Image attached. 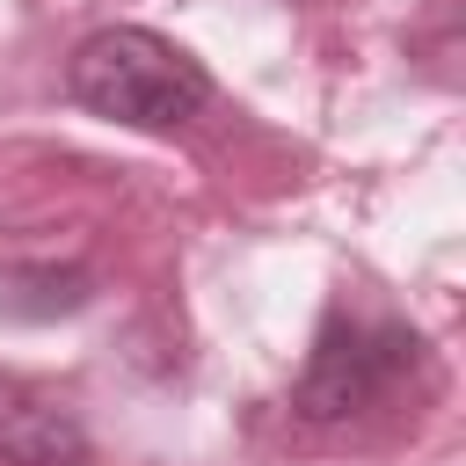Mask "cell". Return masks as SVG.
Listing matches in <instances>:
<instances>
[{
	"label": "cell",
	"instance_id": "1",
	"mask_svg": "<svg viewBox=\"0 0 466 466\" xmlns=\"http://www.w3.org/2000/svg\"><path fill=\"white\" fill-rule=\"evenodd\" d=\"M66 87H73V102L87 116L124 124V131H182L211 102V73L182 44H167L160 29H138V22L95 29L73 51Z\"/></svg>",
	"mask_w": 466,
	"mask_h": 466
},
{
	"label": "cell",
	"instance_id": "2",
	"mask_svg": "<svg viewBox=\"0 0 466 466\" xmlns=\"http://www.w3.org/2000/svg\"><path fill=\"white\" fill-rule=\"evenodd\" d=\"M400 350H415V342H400L393 328L379 335V342H364L357 328H350V357L335 350V335L320 342V357H313V371H306V386H299V408L306 415H350V408H364L371 393H379V379L400 364Z\"/></svg>",
	"mask_w": 466,
	"mask_h": 466
},
{
	"label": "cell",
	"instance_id": "3",
	"mask_svg": "<svg viewBox=\"0 0 466 466\" xmlns=\"http://www.w3.org/2000/svg\"><path fill=\"white\" fill-rule=\"evenodd\" d=\"M0 459L7 466H87V437L66 408L0 386Z\"/></svg>",
	"mask_w": 466,
	"mask_h": 466
}]
</instances>
